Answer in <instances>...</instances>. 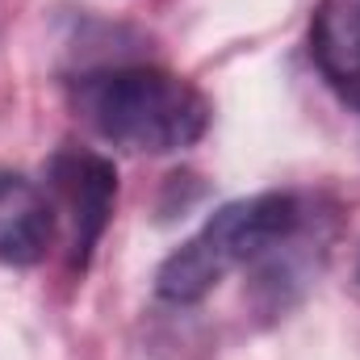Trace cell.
<instances>
[{
  "mask_svg": "<svg viewBox=\"0 0 360 360\" xmlns=\"http://www.w3.org/2000/svg\"><path fill=\"white\" fill-rule=\"evenodd\" d=\"M72 109L96 139L134 155H172L210 126V105L184 76L164 68H101L72 80Z\"/></svg>",
  "mask_w": 360,
  "mask_h": 360,
  "instance_id": "1",
  "label": "cell"
},
{
  "mask_svg": "<svg viewBox=\"0 0 360 360\" xmlns=\"http://www.w3.org/2000/svg\"><path fill=\"white\" fill-rule=\"evenodd\" d=\"M306 201L297 193H256L239 197L222 210H214L193 239H184L176 252L155 272V293L172 306H193L205 293L218 289V281L231 269L256 264L269 248L289 239L306 222Z\"/></svg>",
  "mask_w": 360,
  "mask_h": 360,
  "instance_id": "2",
  "label": "cell"
},
{
  "mask_svg": "<svg viewBox=\"0 0 360 360\" xmlns=\"http://www.w3.org/2000/svg\"><path fill=\"white\" fill-rule=\"evenodd\" d=\"M51 193L59 201V210L68 214V231H72V269L84 272L113 218V201H117V168L96 155L89 147H59L46 164Z\"/></svg>",
  "mask_w": 360,
  "mask_h": 360,
  "instance_id": "3",
  "label": "cell"
},
{
  "mask_svg": "<svg viewBox=\"0 0 360 360\" xmlns=\"http://www.w3.org/2000/svg\"><path fill=\"white\" fill-rule=\"evenodd\" d=\"M55 239V205L21 172L0 168V264L30 269Z\"/></svg>",
  "mask_w": 360,
  "mask_h": 360,
  "instance_id": "4",
  "label": "cell"
},
{
  "mask_svg": "<svg viewBox=\"0 0 360 360\" xmlns=\"http://www.w3.org/2000/svg\"><path fill=\"white\" fill-rule=\"evenodd\" d=\"M310 59L340 101L360 109V0H323L314 8Z\"/></svg>",
  "mask_w": 360,
  "mask_h": 360,
  "instance_id": "5",
  "label": "cell"
}]
</instances>
